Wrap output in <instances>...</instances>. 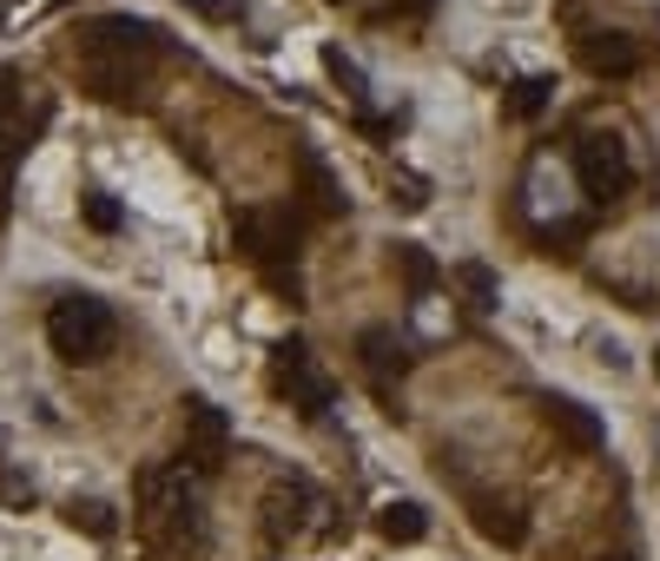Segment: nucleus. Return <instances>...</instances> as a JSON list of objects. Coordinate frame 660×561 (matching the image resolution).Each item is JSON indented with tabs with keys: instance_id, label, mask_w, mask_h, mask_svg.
Returning <instances> with one entry per match:
<instances>
[{
	"instance_id": "obj_1",
	"label": "nucleus",
	"mask_w": 660,
	"mask_h": 561,
	"mask_svg": "<svg viewBox=\"0 0 660 561\" xmlns=\"http://www.w3.org/2000/svg\"><path fill=\"white\" fill-rule=\"evenodd\" d=\"M139 536L152 555H185L205 542V476L179 456V462H145L139 469Z\"/></svg>"
},
{
	"instance_id": "obj_2",
	"label": "nucleus",
	"mask_w": 660,
	"mask_h": 561,
	"mask_svg": "<svg viewBox=\"0 0 660 561\" xmlns=\"http://www.w3.org/2000/svg\"><path fill=\"white\" fill-rule=\"evenodd\" d=\"M159 60V27L152 20H132V13H106L80 33V73L100 100L132 106L139 86H145V67Z\"/></svg>"
},
{
	"instance_id": "obj_3",
	"label": "nucleus",
	"mask_w": 660,
	"mask_h": 561,
	"mask_svg": "<svg viewBox=\"0 0 660 561\" xmlns=\"http://www.w3.org/2000/svg\"><path fill=\"white\" fill-rule=\"evenodd\" d=\"M47 344H53L67 364H100V357H113V344H120V317H113L106 297L67 290V297H53V310H47Z\"/></svg>"
},
{
	"instance_id": "obj_4",
	"label": "nucleus",
	"mask_w": 660,
	"mask_h": 561,
	"mask_svg": "<svg viewBox=\"0 0 660 561\" xmlns=\"http://www.w3.org/2000/svg\"><path fill=\"white\" fill-rule=\"evenodd\" d=\"M271 384H277V397L297 410V417H331V404H337V384L311 364V350L297 344V337H284L277 350H271Z\"/></svg>"
},
{
	"instance_id": "obj_5",
	"label": "nucleus",
	"mask_w": 660,
	"mask_h": 561,
	"mask_svg": "<svg viewBox=\"0 0 660 561\" xmlns=\"http://www.w3.org/2000/svg\"><path fill=\"white\" fill-rule=\"evenodd\" d=\"M575 178H581V192L595 205H615L634 185V159H628V145L615 133H581L575 140Z\"/></svg>"
},
{
	"instance_id": "obj_6",
	"label": "nucleus",
	"mask_w": 660,
	"mask_h": 561,
	"mask_svg": "<svg viewBox=\"0 0 660 561\" xmlns=\"http://www.w3.org/2000/svg\"><path fill=\"white\" fill-rule=\"evenodd\" d=\"M199 476H212L225 456H232V417L205 397H185V449H179Z\"/></svg>"
},
{
	"instance_id": "obj_7",
	"label": "nucleus",
	"mask_w": 660,
	"mask_h": 561,
	"mask_svg": "<svg viewBox=\"0 0 660 561\" xmlns=\"http://www.w3.org/2000/svg\"><path fill=\"white\" fill-rule=\"evenodd\" d=\"M317 509H324V496L304 482V476H291V482H277L271 496H264V536H271V549H284V542H297L311 522H317Z\"/></svg>"
},
{
	"instance_id": "obj_8",
	"label": "nucleus",
	"mask_w": 660,
	"mask_h": 561,
	"mask_svg": "<svg viewBox=\"0 0 660 561\" xmlns=\"http://www.w3.org/2000/svg\"><path fill=\"white\" fill-rule=\"evenodd\" d=\"M575 60H581L595 80H628V73H641V40L621 33V27H595V33L575 40Z\"/></svg>"
},
{
	"instance_id": "obj_9",
	"label": "nucleus",
	"mask_w": 660,
	"mask_h": 561,
	"mask_svg": "<svg viewBox=\"0 0 660 561\" xmlns=\"http://www.w3.org/2000/svg\"><path fill=\"white\" fill-rule=\"evenodd\" d=\"M541 417H548V429H555L568 449H581V456H595V449L608 442L601 417H595L588 404H575V397H541Z\"/></svg>"
},
{
	"instance_id": "obj_10",
	"label": "nucleus",
	"mask_w": 660,
	"mask_h": 561,
	"mask_svg": "<svg viewBox=\"0 0 660 561\" xmlns=\"http://www.w3.org/2000/svg\"><path fill=\"white\" fill-rule=\"evenodd\" d=\"M357 357H364V370H370V384H377V390H390L396 377L409 370V350H403V337H396V330H384V324H370V330L357 337Z\"/></svg>"
},
{
	"instance_id": "obj_11",
	"label": "nucleus",
	"mask_w": 660,
	"mask_h": 561,
	"mask_svg": "<svg viewBox=\"0 0 660 561\" xmlns=\"http://www.w3.org/2000/svg\"><path fill=\"white\" fill-rule=\"evenodd\" d=\"M476 529H483L489 542H502V549H522L528 542L522 502H502V496H483V502H476Z\"/></svg>"
},
{
	"instance_id": "obj_12",
	"label": "nucleus",
	"mask_w": 660,
	"mask_h": 561,
	"mask_svg": "<svg viewBox=\"0 0 660 561\" xmlns=\"http://www.w3.org/2000/svg\"><path fill=\"white\" fill-rule=\"evenodd\" d=\"M377 529H384V542H423L429 536V509L423 502H390L377 516Z\"/></svg>"
},
{
	"instance_id": "obj_13",
	"label": "nucleus",
	"mask_w": 660,
	"mask_h": 561,
	"mask_svg": "<svg viewBox=\"0 0 660 561\" xmlns=\"http://www.w3.org/2000/svg\"><path fill=\"white\" fill-rule=\"evenodd\" d=\"M396 265H403V278H409V297H436V284H443V265H436L423 245H396Z\"/></svg>"
},
{
	"instance_id": "obj_14",
	"label": "nucleus",
	"mask_w": 660,
	"mask_h": 561,
	"mask_svg": "<svg viewBox=\"0 0 660 561\" xmlns=\"http://www.w3.org/2000/svg\"><path fill=\"white\" fill-rule=\"evenodd\" d=\"M67 529H87L93 542H106V536H120V516H113V502L87 496V502H67Z\"/></svg>"
},
{
	"instance_id": "obj_15",
	"label": "nucleus",
	"mask_w": 660,
	"mask_h": 561,
	"mask_svg": "<svg viewBox=\"0 0 660 561\" xmlns=\"http://www.w3.org/2000/svg\"><path fill=\"white\" fill-rule=\"evenodd\" d=\"M548 100H555V80L528 73V80L509 86V120H541V113H548Z\"/></svg>"
},
{
	"instance_id": "obj_16",
	"label": "nucleus",
	"mask_w": 660,
	"mask_h": 561,
	"mask_svg": "<svg viewBox=\"0 0 660 561\" xmlns=\"http://www.w3.org/2000/svg\"><path fill=\"white\" fill-rule=\"evenodd\" d=\"M324 73H331V80H337L351 100H364V93H370V86H364V67H357L344 47H324Z\"/></svg>"
},
{
	"instance_id": "obj_17",
	"label": "nucleus",
	"mask_w": 660,
	"mask_h": 561,
	"mask_svg": "<svg viewBox=\"0 0 660 561\" xmlns=\"http://www.w3.org/2000/svg\"><path fill=\"white\" fill-rule=\"evenodd\" d=\"M304 185H311V205H317L324 218H331V212H344V192L331 185V172H324V165H317L311 152H304Z\"/></svg>"
},
{
	"instance_id": "obj_18",
	"label": "nucleus",
	"mask_w": 660,
	"mask_h": 561,
	"mask_svg": "<svg viewBox=\"0 0 660 561\" xmlns=\"http://www.w3.org/2000/svg\"><path fill=\"white\" fill-rule=\"evenodd\" d=\"M456 284L469 290V304H476V310H489V304H496V272H489L483 258H469V265H456Z\"/></svg>"
},
{
	"instance_id": "obj_19",
	"label": "nucleus",
	"mask_w": 660,
	"mask_h": 561,
	"mask_svg": "<svg viewBox=\"0 0 660 561\" xmlns=\"http://www.w3.org/2000/svg\"><path fill=\"white\" fill-rule=\"evenodd\" d=\"M80 218H87L93 232H120V225H126L120 198H106V192H87V198H80Z\"/></svg>"
},
{
	"instance_id": "obj_20",
	"label": "nucleus",
	"mask_w": 660,
	"mask_h": 561,
	"mask_svg": "<svg viewBox=\"0 0 660 561\" xmlns=\"http://www.w3.org/2000/svg\"><path fill=\"white\" fill-rule=\"evenodd\" d=\"M20 152V120H13V93H7V73H0V165Z\"/></svg>"
},
{
	"instance_id": "obj_21",
	"label": "nucleus",
	"mask_w": 660,
	"mask_h": 561,
	"mask_svg": "<svg viewBox=\"0 0 660 561\" xmlns=\"http://www.w3.org/2000/svg\"><path fill=\"white\" fill-rule=\"evenodd\" d=\"M0 496H7V502H33V482H20V476H0Z\"/></svg>"
},
{
	"instance_id": "obj_22",
	"label": "nucleus",
	"mask_w": 660,
	"mask_h": 561,
	"mask_svg": "<svg viewBox=\"0 0 660 561\" xmlns=\"http://www.w3.org/2000/svg\"><path fill=\"white\" fill-rule=\"evenodd\" d=\"M409 7H416V13H429V0H409Z\"/></svg>"
},
{
	"instance_id": "obj_23",
	"label": "nucleus",
	"mask_w": 660,
	"mask_h": 561,
	"mask_svg": "<svg viewBox=\"0 0 660 561\" xmlns=\"http://www.w3.org/2000/svg\"><path fill=\"white\" fill-rule=\"evenodd\" d=\"M601 561H634V555H601Z\"/></svg>"
},
{
	"instance_id": "obj_24",
	"label": "nucleus",
	"mask_w": 660,
	"mask_h": 561,
	"mask_svg": "<svg viewBox=\"0 0 660 561\" xmlns=\"http://www.w3.org/2000/svg\"><path fill=\"white\" fill-rule=\"evenodd\" d=\"M654 370H660V350H654Z\"/></svg>"
}]
</instances>
